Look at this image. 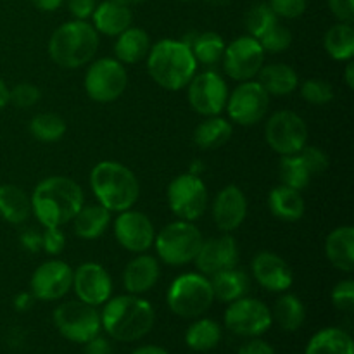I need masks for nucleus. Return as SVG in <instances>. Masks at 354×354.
Listing matches in <instances>:
<instances>
[{
    "mask_svg": "<svg viewBox=\"0 0 354 354\" xmlns=\"http://www.w3.org/2000/svg\"><path fill=\"white\" fill-rule=\"evenodd\" d=\"M83 204V189L68 176H48L31 194V211L44 228L62 227L73 221Z\"/></svg>",
    "mask_w": 354,
    "mask_h": 354,
    "instance_id": "obj_1",
    "label": "nucleus"
},
{
    "mask_svg": "<svg viewBox=\"0 0 354 354\" xmlns=\"http://www.w3.org/2000/svg\"><path fill=\"white\" fill-rule=\"evenodd\" d=\"M156 322V311L149 301L127 294L116 296L104 303L100 313L102 328L113 339L121 342H133L145 337L152 330Z\"/></svg>",
    "mask_w": 354,
    "mask_h": 354,
    "instance_id": "obj_2",
    "label": "nucleus"
},
{
    "mask_svg": "<svg viewBox=\"0 0 354 354\" xmlns=\"http://www.w3.org/2000/svg\"><path fill=\"white\" fill-rule=\"evenodd\" d=\"M147 73L161 88L178 92L189 85L197 73V61L185 41L165 38L149 50Z\"/></svg>",
    "mask_w": 354,
    "mask_h": 354,
    "instance_id": "obj_3",
    "label": "nucleus"
},
{
    "mask_svg": "<svg viewBox=\"0 0 354 354\" xmlns=\"http://www.w3.org/2000/svg\"><path fill=\"white\" fill-rule=\"evenodd\" d=\"M90 187L100 206L111 213L131 209L140 196V183L135 173L118 161H102L93 166Z\"/></svg>",
    "mask_w": 354,
    "mask_h": 354,
    "instance_id": "obj_4",
    "label": "nucleus"
},
{
    "mask_svg": "<svg viewBox=\"0 0 354 354\" xmlns=\"http://www.w3.org/2000/svg\"><path fill=\"white\" fill-rule=\"evenodd\" d=\"M99 48V33L92 23L73 19L61 24L48 40V55L59 68L76 69L86 66Z\"/></svg>",
    "mask_w": 354,
    "mask_h": 354,
    "instance_id": "obj_5",
    "label": "nucleus"
},
{
    "mask_svg": "<svg viewBox=\"0 0 354 354\" xmlns=\"http://www.w3.org/2000/svg\"><path fill=\"white\" fill-rule=\"evenodd\" d=\"M214 301L213 287L207 277L201 273H183L176 277L166 294L169 310L180 318L194 320L206 313Z\"/></svg>",
    "mask_w": 354,
    "mask_h": 354,
    "instance_id": "obj_6",
    "label": "nucleus"
},
{
    "mask_svg": "<svg viewBox=\"0 0 354 354\" xmlns=\"http://www.w3.org/2000/svg\"><path fill=\"white\" fill-rule=\"evenodd\" d=\"M203 241V234L194 221L178 220L166 225L159 234H156L154 248L162 263L169 266H183L196 259Z\"/></svg>",
    "mask_w": 354,
    "mask_h": 354,
    "instance_id": "obj_7",
    "label": "nucleus"
},
{
    "mask_svg": "<svg viewBox=\"0 0 354 354\" xmlns=\"http://www.w3.org/2000/svg\"><path fill=\"white\" fill-rule=\"evenodd\" d=\"M83 85L90 99L99 104H109L124 93L128 85V73L118 59H97L86 69Z\"/></svg>",
    "mask_w": 354,
    "mask_h": 354,
    "instance_id": "obj_8",
    "label": "nucleus"
},
{
    "mask_svg": "<svg viewBox=\"0 0 354 354\" xmlns=\"http://www.w3.org/2000/svg\"><path fill=\"white\" fill-rule=\"evenodd\" d=\"M54 324L62 337L78 344L92 341L102 328L100 313L95 306H90L80 299L59 304L54 311Z\"/></svg>",
    "mask_w": 354,
    "mask_h": 354,
    "instance_id": "obj_9",
    "label": "nucleus"
},
{
    "mask_svg": "<svg viewBox=\"0 0 354 354\" xmlns=\"http://www.w3.org/2000/svg\"><path fill=\"white\" fill-rule=\"evenodd\" d=\"M168 206L176 218L185 221H197L207 209L206 183L194 173L178 175L168 185Z\"/></svg>",
    "mask_w": 354,
    "mask_h": 354,
    "instance_id": "obj_10",
    "label": "nucleus"
},
{
    "mask_svg": "<svg viewBox=\"0 0 354 354\" xmlns=\"http://www.w3.org/2000/svg\"><path fill=\"white\" fill-rule=\"evenodd\" d=\"M265 140L277 154H297L308 144V127L294 111H277L265 124Z\"/></svg>",
    "mask_w": 354,
    "mask_h": 354,
    "instance_id": "obj_11",
    "label": "nucleus"
},
{
    "mask_svg": "<svg viewBox=\"0 0 354 354\" xmlns=\"http://www.w3.org/2000/svg\"><path fill=\"white\" fill-rule=\"evenodd\" d=\"M187 88L190 107L201 116H220L228 100V85L223 76L213 69L194 75Z\"/></svg>",
    "mask_w": 354,
    "mask_h": 354,
    "instance_id": "obj_12",
    "label": "nucleus"
},
{
    "mask_svg": "<svg viewBox=\"0 0 354 354\" xmlns=\"http://www.w3.org/2000/svg\"><path fill=\"white\" fill-rule=\"evenodd\" d=\"M228 304L230 306L225 311V327L232 334L242 337H258L272 327V311L263 301L244 296Z\"/></svg>",
    "mask_w": 354,
    "mask_h": 354,
    "instance_id": "obj_13",
    "label": "nucleus"
},
{
    "mask_svg": "<svg viewBox=\"0 0 354 354\" xmlns=\"http://www.w3.org/2000/svg\"><path fill=\"white\" fill-rule=\"evenodd\" d=\"M270 107V95L259 82H241L234 92L228 93L227 109L230 121L241 127H252L263 121Z\"/></svg>",
    "mask_w": 354,
    "mask_h": 354,
    "instance_id": "obj_14",
    "label": "nucleus"
},
{
    "mask_svg": "<svg viewBox=\"0 0 354 354\" xmlns=\"http://www.w3.org/2000/svg\"><path fill=\"white\" fill-rule=\"evenodd\" d=\"M265 54L261 44L251 35H244L225 47L221 62L227 76L235 82H249L258 76L265 64Z\"/></svg>",
    "mask_w": 354,
    "mask_h": 354,
    "instance_id": "obj_15",
    "label": "nucleus"
},
{
    "mask_svg": "<svg viewBox=\"0 0 354 354\" xmlns=\"http://www.w3.org/2000/svg\"><path fill=\"white\" fill-rule=\"evenodd\" d=\"M114 237L127 251L142 254L154 245L156 228L151 218L142 211H121L114 220Z\"/></svg>",
    "mask_w": 354,
    "mask_h": 354,
    "instance_id": "obj_16",
    "label": "nucleus"
},
{
    "mask_svg": "<svg viewBox=\"0 0 354 354\" xmlns=\"http://www.w3.org/2000/svg\"><path fill=\"white\" fill-rule=\"evenodd\" d=\"M73 287V268L61 259L41 263L30 279V290L38 301L62 299Z\"/></svg>",
    "mask_w": 354,
    "mask_h": 354,
    "instance_id": "obj_17",
    "label": "nucleus"
},
{
    "mask_svg": "<svg viewBox=\"0 0 354 354\" xmlns=\"http://www.w3.org/2000/svg\"><path fill=\"white\" fill-rule=\"evenodd\" d=\"M80 301L90 306H100L113 294V279L99 263H83L73 270V287Z\"/></svg>",
    "mask_w": 354,
    "mask_h": 354,
    "instance_id": "obj_18",
    "label": "nucleus"
},
{
    "mask_svg": "<svg viewBox=\"0 0 354 354\" xmlns=\"http://www.w3.org/2000/svg\"><path fill=\"white\" fill-rule=\"evenodd\" d=\"M194 263H196L197 272L207 279L223 270L234 268L239 263L237 241L230 234L203 241Z\"/></svg>",
    "mask_w": 354,
    "mask_h": 354,
    "instance_id": "obj_19",
    "label": "nucleus"
},
{
    "mask_svg": "<svg viewBox=\"0 0 354 354\" xmlns=\"http://www.w3.org/2000/svg\"><path fill=\"white\" fill-rule=\"evenodd\" d=\"M251 272L256 282L270 292H286L292 287L294 275L282 256L261 251L252 258Z\"/></svg>",
    "mask_w": 354,
    "mask_h": 354,
    "instance_id": "obj_20",
    "label": "nucleus"
},
{
    "mask_svg": "<svg viewBox=\"0 0 354 354\" xmlns=\"http://www.w3.org/2000/svg\"><path fill=\"white\" fill-rule=\"evenodd\" d=\"M248 216V199L237 185H227L213 201V221L221 232L230 234L244 223Z\"/></svg>",
    "mask_w": 354,
    "mask_h": 354,
    "instance_id": "obj_21",
    "label": "nucleus"
},
{
    "mask_svg": "<svg viewBox=\"0 0 354 354\" xmlns=\"http://www.w3.org/2000/svg\"><path fill=\"white\" fill-rule=\"evenodd\" d=\"M159 277H161V266L159 261L151 254H138L131 259L123 272V286L128 294H144L156 287Z\"/></svg>",
    "mask_w": 354,
    "mask_h": 354,
    "instance_id": "obj_22",
    "label": "nucleus"
},
{
    "mask_svg": "<svg viewBox=\"0 0 354 354\" xmlns=\"http://www.w3.org/2000/svg\"><path fill=\"white\" fill-rule=\"evenodd\" d=\"M133 23V14L128 6L118 3L114 0H104L97 3L92 14V26L97 33L106 37H118Z\"/></svg>",
    "mask_w": 354,
    "mask_h": 354,
    "instance_id": "obj_23",
    "label": "nucleus"
},
{
    "mask_svg": "<svg viewBox=\"0 0 354 354\" xmlns=\"http://www.w3.org/2000/svg\"><path fill=\"white\" fill-rule=\"evenodd\" d=\"M325 254L335 270L351 273L354 270V228L351 225L337 227L325 241Z\"/></svg>",
    "mask_w": 354,
    "mask_h": 354,
    "instance_id": "obj_24",
    "label": "nucleus"
},
{
    "mask_svg": "<svg viewBox=\"0 0 354 354\" xmlns=\"http://www.w3.org/2000/svg\"><path fill=\"white\" fill-rule=\"evenodd\" d=\"M259 85L268 92V95L283 97L290 95L299 86V76L296 69L283 62H275V64H263L259 69Z\"/></svg>",
    "mask_w": 354,
    "mask_h": 354,
    "instance_id": "obj_25",
    "label": "nucleus"
},
{
    "mask_svg": "<svg viewBox=\"0 0 354 354\" xmlns=\"http://www.w3.org/2000/svg\"><path fill=\"white\" fill-rule=\"evenodd\" d=\"M268 207L277 220L294 223V221H299L304 216L306 204H304L299 190H294L280 183L275 189L270 190Z\"/></svg>",
    "mask_w": 354,
    "mask_h": 354,
    "instance_id": "obj_26",
    "label": "nucleus"
},
{
    "mask_svg": "<svg viewBox=\"0 0 354 354\" xmlns=\"http://www.w3.org/2000/svg\"><path fill=\"white\" fill-rule=\"evenodd\" d=\"M151 50V37L145 30L137 26H130L116 37L114 44V55L121 64H137L142 59L147 57Z\"/></svg>",
    "mask_w": 354,
    "mask_h": 354,
    "instance_id": "obj_27",
    "label": "nucleus"
},
{
    "mask_svg": "<svg viewBox=\"0 0 354 354\" xmlns=\"http://www.w3.org/2000/svg\"><path fill=\"white\" fill-rule=\"evenodd\" d=\"M209 282L213 287L214 299L221 301V303H232V301L241 299L251 290V279L244 270H239L237 266L209 277Z\"/></svg>",
    "mask_w": 354,
    "mask_h": 354,
    "instance_id": "obj_28",
    "label": "nucleus"
},
{
    "mask_svg": "<svg viewBox=\"0 0 354 354\" xmlns=\"http://www.w3.org/2000/svg\"><path fill=\"white\" fill-rule=\"evenodd\" d=\"M111 218H113L111 211L100 204H92V206L83 204L82 209L73 218V228L80 239L95 241V239L102 237L104 232L107 230V227L111 225Z\"/></svg>",
    "mask_w": 354,
    "mask_h": 354,
    "instance_id": "obj_29",
    "label": "nucleus"
},
{
    "mask_svg": "<svg viewBox=\"0 0 354 354\" xmlns=\"http://www.w3.org/2000/svg\"><path fill=\"white\" fill-rule=\"evenodd\" d=\"M31 197L12 183L0 185V216L12 225H21L31 216Z\"/></svg>",
    "mask_w": 354,
    "mask_h": 354,
    "instance_id": "obj_30",
    "label": "nucleus"
},
{
    "mask_svg": "<svg viewBox=\"0 0 354 354\" xmlns=\"http://www.w3.org/2000/svg\"><path fill=\"white\" fill-rule=\"evenodd\" d=\"M234 133V127L221 116H207L194 130V142L199 149L214 151L227 144Z\"/></svg>",
    "mask_w": 354,
    "mask_h": 354,
    "instance_id": "obj_31",
    "label": "nucleus"
},
{
    "mask_svg": "<svg viewBox=\"0 0 354 354\" xmlns=\"http://www.w3.org/2000/svg\"><path fill=\"white\" fill-rule=\"evenodd\" d=\"M304 354H354L353 337L342 328H324L311 337Z\"/></svg>",
    "mask_w": 354,
    "mask_h": 354,
    "instance_id": "obj_32",
    "label": "nucleus"
},
{
    "mask_svg": "<svg viewBox=\"0 0 354 354\" xmlns=\"http://www.w3.org/2000/svg\"><path fill=\"white\" fill-rule=\"evenodd\" d=\"M272 318L282 330L296 332L306 320V308L303 301L294 294H282L273 306Z\"/></svg>",
    "mask_w": 354,
    "mask_h": 354,
    "instance_id": "obj_33",
    "label": "nucleus"
},
{
    "mask_svg": "<svg viewBox=\"0 0 354 354\" xmlns=\"http://www.w3.org/2000/svg\"><path fill=\"white\" fill-rule=\"evenodd\" d=\"M324 47L334 61H351L354 57L353 23H337L328 28L324 37Z\"/></svg>",
    "mask_w": 354,
    "mask_h": 354,
    "instance_id": "obj_34",
    "label": "nucleus"
},
{
    "mask_svg": "<svg viewBox=\"0 0 354 354\" xmlns=\"http://www.w3.org/2000/svg\"><path fill=\"white\" fill-rule=\"evenodd\" d=\"M221 341V327L211 318H199L194 322L185 334V342L190 349L199 353L211 351Z\"/></svg>",
    "mask_w": 354,
    "mask_h": 354,
    "instance_id": "obj_35",
    "label": "nucleus"
},
{
    "mask_svg": "<svg viewBox=\"0 0 354 354\" xmlns=\"http://www.w3.org/2000/svg\"><path fill=\"white\" fill-rule=\"evenodd\" d=\"M187 45L192 48L197 64L207 66V68H213L218 62H221L225 54V47H227L223 38L218 33H214V31H206V33L197 35Z\"/></svg>",
    "mask_w": 354,
    "mask_h": 354,
    "instance_id": "obj_36",
    "label": "nucleus"
},
{
    "mask_svg": "<svg viewBox=\"0 0 354 354\" xmlns=\"http://www.w3.org/2000/svg\"><path fill=\"white\" fill-rule=\"evenodd\" d=\"M279 176L282 185L290 187L294 190H304L310 185L311 175L310 168L306 166L304 159L301 158V154H290V156H282L279 165Z\"/></svg>",
    "mask_w": 354,
    "mask_h": 354,
    "instance_id": "obj_37",
    "label": "nucleus"
},
{
    "mask_svg": "<svg viewBox=\"0 0 354 354\" xmlns=\"http://www.w3.org/2000/svg\"><path fill=\"white\" fill-rule=\"evenodd\" d=\"M30 133L40 142H57L66 133L64 118L55 113H40L31 118Z\"/></svg>",
    "mask_w": 354,
    "mask_h": 354,
    "instance_id": "obj_38",
    "label": "nucleus"
},
{
    "mask_svg": "<svg viewBox=\"0 0 354 354\" xmlns=\"http://www.w3.org/2000/svg\"><path fill=\"white\" fill-rule=\"evenodd\" d=\"M279 19L280 17H277V14L270 9V6L266 2L254 3L244 16L248 33L251 35V37H254L256 40L261 38L273 24L279 23Z\"/></svg>",
    "mask_w": 354,
    "mask_h": 354,
    "instance_id": "obj_39",
    "label": "nucleus"
},
{
    "mask_svg": "<svg viewBox=\"0 0 354 354\" xmlns=\"http://www.w3.org/2000/svg\"><path fill=\"white\" fill-rule=\"evenodd\" d=\"M258 41L261 44L263 50L270 52V54H280V52H286L287 48L292 44V33L287 26L280 24V21L277 24H273L261 38H258Z\"/></svg>",
    "mask_w": 354,
    "mask_h": 354,
    "instance_id": "obj_40",
    "label": "nucleus"
},
{
    "mask_svg": "<svg viewBox=\"0 0 354 354\" xmlns=\"http://www.w3.org/2000/svg\"><path fill=\"white\" fill-rule=\"evenodd\" d=\"M301 97L313 106H325L334 99V88L325 80L311 78L301 85Z\"/></svg>",
    "mask_w": 354,
    "mask_h": 354,
    "instance_id": "obj_41",
    "label": "nucleus"
},
{
    "mask_svg": "<svg viewBox=\"0 0 354 354\" xmlns=\"http://www.w3.org/2000/svg\"><path fill=\"white\" fill-rule=\"evenodd\" d=\"M41 92L33 83H19L9 93V102L19 109H30L35 104L40 102Z\"/></svg>",
    "mask_w": 354,
    "mask_h": 354,
    "instance_id": "obj_42",
    "label": "nucleus"
},
{
    "mask_svg": "<svg viewBox=\"0 0 354 354\" xmlns=\"http://www.w3.org/2000/svg\"><path fill=\"white\" fill-rule=\"evenodd\" d=\"M332 304L341 313H351L354 310V282L351 279L341 280L332 289Z\"/></svg>",
    "mask_w": 354,
    "mask_h": 354,
    "instance_id": "obj_43",
    "label": "nucleus"
},
{
    "mask_svg": "<svg viewBox=\"0 0 354 354\" xmlns=\"http://www.w3.org/2000/svg\"><path fill=\"white\" fill-rule=\"evenodd\" d=\"M270 9L282 19H296L303 16L308 7V0H268Z\"/></svg>",
    "mask_w": 354,
    "mask_h": 354,
    "instance_id": "obj_44",
    "label": "nucleus"
},
{
    "mask_svg": "<svg viewBox=\"0 0 354 354\" xmlns=\"http://www.w3.org/2000/svg\"><path fill=\"white\" fill-rule=\"evenodd\" d=\"M66 248V235L61 227H48L41 234V249L48 256H59Z\"/></svg>",
    "mask_w": 354,
    "mask_h": 354,
    "instance_id": "obj_45",
    "label": "nucleus"
},
{
    "mask_svg": "<svg viewBox=\"0 0 354 354\" xmlns=\"http://www.w3.org/2000/svg\"><path fill=\"white\" fill-rule=\"evenodd\" d=\"M299 154L313 176L320 175V173H324L328 168V156L320 147H313V145L306 144Z\"/></svg>",
    "mask_w": 354,
    "mask_h": 354,
    "instance_id": "obj_46",
    "label": "nucleus"
},
{
    "mask_svg": "<svg viewBox=\"0 0 354 354\" xmlns=\"http://www.w3.org/2000/svg\"><path fill=\"white\" fill-rule=\"evenodd\" d=\"M328 9L339 23H353L354 21V0H327Z\"/></svg>",
    "mask_w": 354,
    "mask_h": 354,
    "instance_id": "obj_47",
    "label": "nucleus"
},
{
    "mask_svg": "<svg viewBox=\"0 0 354 354\" xmlns=\"http://www.w3.org/2000/svg\"><path fill=\"white\" fill-rule=\"evenodd\" d=\"M97 7V0H68V9L75 19L86 21L92 17Z\"/></svg>",
    "mask_w": 354,
    "mask_h": 354,
    "instance_id": "obj_48",
    "label": "nucleus"
},
{
    "mask_svg": "<svg viewBox=\"0 0 354 354\" xmlns=\"http://www.w3.org/2000/svg\"><path fill=\"white\" fill-rule=\"evenodd\" d=\"M239 354H275V349L263 339L252 337L251 341H248L239 348Z\"/></svg>",
    "mask_w": 354,
    "mask_h": 354,
    "instance_id": "obj_49",
    "label": "nucleus"
},
{
    "mask_svg": "<svg viewBox=\"0 0 354 354\" xmlns=\"http://www.w3.org/2000/svg\"><path fill=\"white\" fill-rule=\"evenodd\" d=\"M19 242L28 252L41 251V234L40 232L33 230V228H26V230L19 235Z\"/></svg>",
    "mask_w": 354,
    "mask_h": 354,
    "instance_id": "obj_50",
    "label": "nucleus"
},
{
    "mask_svg": "<svg viewBox=\"0 0 354 354\" xmlns=\"http://www.w3.org/2000/svg\"><path fill=\"white\" fill-rule=\"evenodd\" d=\"M83 354H113V348H111L109 341H106L104 337H93L92 341L86 342L85 353Z\"/></svg>",
    "mask_w": 354,
    "mask_h": 354,
    "instance_id": "obj_51",
    "label": "nucleus"
},
{
    "mask_svg": "<svg viewBox=\"0 0 354 354\" xmlns=\"http://www.w3.org/2000/svg\"><path fill=\"white\" fill-rule=\"evenodd\" d=\"M35 303V296L31 292H19L14 297V308L17 311H28Z\"/></svg>",
    "mask_w": 354,
    "mask_h": 354,
    "instance_id": "obj_52",
    "label": "nucleus"
},
{
    "mask_svg": "<svg viewBox=\"0 0 354 354\" xmlns=\"http://www.w3.org/2000/svg\"><path fill=\"white\" fill-rule=\"evenodd\" d=\"M30 2L41 12H55L57 9H61L64 0H30Z\"/></svg>",
    "mask_w": 354,
    "mask_h": 354,
    "instance_id": "obj_53",
    "label": "nucleus"
},
{
    "mask_svg": "<svg viewBox=\"0 0 354 354\" xmlns=\"http://www.w3.org/2000/svg\"><path fill=\"white\" fill-rule=\"evenodd\" d=\"M131 354H169L165 348L161 346H142V348L135 349Z\"/></svg>",
    "mask_w": 354,
    "mask_h": 354,
    "instance_id": "obj_54",
    "label": "nucleus"
},
{
    "mask_svg": "<svg viewBox=\"0 0 354 354\" xmlns=\"http://www.w3.org/2000/svg\"><path fill=\"white\" fill-rule=\"evenodd\" d=\"M9 93H10L9 86H7V83L0 78V111L9 104Z\"/></svg>",
    "mask_w": 354,
    "mask_h": 354,
    "instance_id": "obj_55",
    "label": "nucleus"
},
{
    "mask_svg": "<svg viewBox=\"0 0 354 354\" xmlns=\"http://www.w3.org/2000/svg\"><path fill=\"white\" fill-rule=\"evenodd\" d=\"M344 82L349 88H354V62H353V59L351 61H348V64H346Z\"/></svg>",
    "mask_w": 354,
    "mask_h": 354,
    "instance_id": "obj_56",
    "label": "nucleus"
},
{
    "mask_svg": "<svg viewBox=\"0 0 354 354\" xmlns=\"http://www.w3.org/2000/svg\"><path fill=\"white\" fill-rule=\"evenodd\" d=\"M114 2H118V3H123V6H137V3H142V2H145V0H114Z\"/></svg>",
    "mask_w": 354,
    "mask_h": 354,
    "instance_id": "obj_57",
    "label": "nucleus"
},
{
    "mask_svg": "<svg viewBox=\"0 0 354 354\" xmlns=\"http://www.w3.org/2000/svg\"><path fill=\"white\" fill-rule=\"evenodd\" d=\"M207 3H209V6H214V7H221V6H227L228 2H230V0H206Z\"/></svg>",
    "mask_w": 354,
    "mask_h": 354,
    "instance_id": "obj_58",
    "label": "nucleus"
},
{
    "mask_svg": "<svg viewBox=\"0 0 354 354\" xmlns=\"http://www.w3.org/2000/svg\"><path fill=\"white\" fill-rule=\"evenodd\" d=\"M182 2H187V0H182Z\"/></svg>",
    "mask_w": 354,
    "mask_h": 354,
    "instance_id": "obj_59",
    "label": "nucleus"
}]
</instances>
